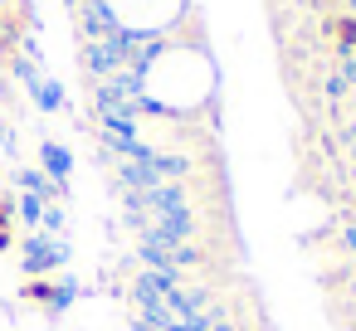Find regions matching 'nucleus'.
Wrapping results in <instances>:
<instances>
[{"label": "nucleus", "mask_w": 356, "mask_h": 331, "mask_svg": "<svg viewBox=\"0 0 356 331\" xmlns=\"http://www.w3.org/2000/svg\"><path fill=\"white\" fill-rule=\"evenodd\" d=\"M25 273H49V268H59L64 263V244H49V239H25Z\"/></svg>", "instance_id": "1"}, {"label": "nucleus", "mask_w": 356, "mask_h": 331, "mask_svg": "<svg viewBox=\"0 0 356 331\" xmlns=\"http://www.w3.org/2000/svg\"><path fill=\"white\" fill-rule=\"evenodd\" d=\"M25 88H30V98H35V103H40L44 112H59V108H64V88H59V83H49L44 74H35V78H30Z\"/></svg>", "instance_id": "2"}, {"label": "nucleus", "mask_w": 356, "mask_h": 331, "mask_svg": "<svg viewBox=\"0 0 356 331\" xmlns=\"http://www.w3.org/2000/svg\"><path fill=\"white\" fill-rule=\"evenodd\" d=\"M40 161H44V176H49V180H64V176L74 171V161H69V151H64L59 142H40Z\"/></svg>", "instance_id": "3"}, {"label": "nucleus", "mask_w": 356, "mask_h": 331, "mask_svg": "<svg viewBox=\"0 0 356 331\" xmlns=\"http://www.w3.org/2000/svg\"><path fill=\"white\" fill-rule=\"evenodd\" d=\"M25 297H30V302H40V307H49V312H59V307H64L74 292H69V287L59 292V287H49V282H40V278H35V282L25 287Z\"/></svg>", "instance_id": "4"}, {"label": "nucleus", "mask_w": 356, "mask_h": 331, "mask_svg": "<svg viewBox=\"0 0 356 331\" xmlns=\"http://www.w3.org/2000/svg\"><path fill=\"white\" fill-rule=\"evenodd\" d=\"M0 248H10V200H0Z\"/></svg>", "instance_id": "5"}, {"label": "nucleus", "mask_w": 356, "mask_h": 331, "mask_svg": "<svg viewBox=\"0 0 356 331\" xmlns=\"http://www.w3.org/2000/svg\"><path fill=\"white\" fill-rule=\"evenodd\" d=\"M337 35H341V44L351 49V44H356V20H341V25H337Z\"/></svg>", "instance_id": "6"}]
</instances>
